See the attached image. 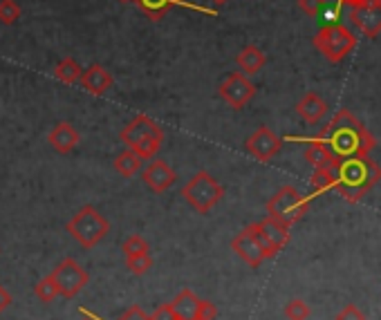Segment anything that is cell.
I'll return each mask as SVG.
<instances>
[{
	"mask_svg": "<svg viewBox=\"0 0 381 320\" xmlns=\"http://www.w3.org/2000/svg\"><path fill=\"white\" fill-rule=\"evenodd\" d=\"M316 139H321L328 146L334 161L355 155H370V150L377 146V139L370 134V130L345 108L328 121V126L316 134Z\"/></svg>",
	"mask_w": 381,
	"mask_h": 320,
	"instance_id": "1",
	"label": "cell"
},
{
	"mask_svg": "<svg viewBox=\"0 0 381 320\" xmlns=\"http://www.w3.org/2000/svg\"><path fill=\"white\" fill-rule=\"evenodd\" d=\"M334 177H337V191L345 202H361L379 181H381V166L370 155H355L341 161H334Z\"/></svg>",
	"mask_w": 381,
	"mask_h": 320,
	"instance_id": "2",
	"label": "cell"
},
{
	"mask_svg": "<svg viewBox=\"0 0 381 320\" xmlns=\"http://www.w3.org/2000/svg\"><path fill=\"white\" fill-rule=\"evenodd\" d=\"M66 231L70 233L72 240H76L83 249H93L99 242L108 235L110 231V222L105 220L99 208L95 206H83L74 213V215L68 220Z\"/></svg>",
	"mask_w": 381,
	"mask_h": 320,
	"instance_id": "3",
	"label": "cell"
},
{
	"mask_svg": "<svg viewBox=\"0 0 381 320\" xmlns=\"http://www.w3.org/2000/svg\"><path fill=\"white\" fill-rule=\"evenodd\" d=\"M182 197H184L187 204L195 213L209 215V213L222 202L224 186L209 171H200L184 184V188H182Z\"/></svg>",
	"mask_w": 381,
	"mask_h": 320,
	"instance_id": "4",
	"label": "cell"
},
{
	"mask_svg": "<svg viewBox=\"0 0 381 320\" xmlns=\"http://www.w3.org/2000/svg\"><path fill=\"white\" fill-rule=\"evenodd\" d=\"M312 43L330 63H341V60L348 58V54H353V50L357 48V36L353 34L350 27L341 23H330L318 29Z\"/></svg>",
	"mask_w": 381,
	"mask_h": 320,
	"instance_id": "5",
	"label": "cell"
},
{
	"mask_svg": "<svg viewBox=\"0 0 381 320\" xmlns=\"http://www.w3.org/2000/svg\"><path fill=\"white\" fill-rule=\"evenodd\" d=\"M308 208H310V197L301 195L294 186H283L267 202V215L292 228L296 222H301L308 215Z\"/></svg>",
	"mask_w": 381,
	"mask_h": 320,
	"instance_id": "6",
	"label": "cell"
},
{
	"mask_svg": "<svg viewBox=\"0 0 381 320\" xmlns=\"http://www.w3.org/2000/svg\"><path fill=\"white\" fill-rule=\"evenodd\" d=\"M249 228H251L256 242L261 245V249H263L267 260L276 257L285 249L287 242H289V226L281 224L278 220H273L269 215L263 222L249 224Z\"/></svg>",
	"mask_w": 381,
	"mask_h": 320,
	"instance_id": "7",
	"label": "cell"
},
{
	"mask_svg": "<svg viewBox=\"0 0 381 320\" xmlns=\"http://www.w3.org/2000/svg\"><path fill=\"white\" fill-rule=\"evenodd\" d=\"M52 280L56 282L58 287V296H63V298H74V296H79L83 289L88 287V271L74 260V257H66V260H61L54 271L50 273Z\"/></svg>",
	"mask_w": 381,
	"mask_h": 320,
	"instance_id": "8",
	"label": "cell"
},
{
	"mask_svg": "<svg viewBox=\"0 0 381 320\" xmlns=\"http://www.w3.org/2000/svg\"><path fill=\"white\" fill-rule=\"evenodd\" d=\"M220 99L234 110H242L245 105L256 97V85L249 81L247 74L242 72H231L218 87Z\"/></svg>",
	"mask_w": 381,
	"mask_h": 320,
	"instance_id": "9",
	"label": "cell"
},
{
	"mask_svg": "<svg viewBox=\"0 0 381 320\" xmlns=\"http://www.w3.org/2000/svg\"><path fill=\"white\" fill-rule=\"evenodd\" d=\"M135 5L140 7V11L152 23H160L173 7H187V9H193V11L207 14V16H218V9L195 5V3H189V0H135Z\"/></svg>",
	"mask_w": 381,
	"mask_h": 320,
	"instance_id": "10",
	"label": "cell"
},
{
	"mask_svg": "<svg viewBox=\"0 0 381 320\" xmlns=\"http://www.w3.org/2000/svg\"><path fill=\"white\" fill-rule=\"evenodd\" d=\"M247 152L254 157V159H258V161H269L271 157H276L278 152H281V148H283V139L281 137L273 132L271 128H267V126H261L258 128L249 139H247Z\"/></svg>",
	"mask_w": 381,
	"mask_h": 320,
	"instance_id": "11",
	"label": "cell"
},
{
	"mask_svg": "<svg viewBox=\"0 0 381 320\" xmlns=\"http://www.w3.org/2000/svg\"><path fill=\"white\" fill-rule=\"evenodd\" d=\"M231 249L236 251V255L240 257V260L245 262V265H249L251 269H258V267H261V265L267 260L265 253H263V249H261V245L256 242V238H254V233H251L249 226L242 228V231L231 240Z\"/></svg>",
	"mask_w": 381,
	"mask_h": 320,
	"instance_id": "12",
	"label": "cell"
},
{
	"mask_svg": "<svg viewBox=\"0 0 381 320\" xmlns=\"http://www.w3.org/2000/svg\"><path fill=\"white\" fill-rule=\"evenodd\" d=\"M146 137H164L162 126L157 124V121H152L150 117H146V114H137L119 132V139H121V144H124L126 148L132 146L135 142L146 139Z\"/></svg>",
	"mask_w": 381,
	"mask_h": 320,
	"instance_id": "13",
	"label": "cell"
},
{
	"mask_svg": "<svg viewBox=\"0 0 381 320\" xmlns=\"http://www.w3.org/2000/svg\"><path fill=\"white\" fill-rule=\"evenodd\" d=\"M350 18H353L363 36L377 38L381 34V0H370L368 5L353 9Z\"/></svg>",
	"mask_w": 381,
	"mask_h": 320,
	"instance_id": "14",
	"label": "cell"
},
{
	"mask_svg": "<svg viewBox=\"0 0 381 320\" xmlns=\"http://www.w3.org/2000/svg\"><path fill=\"white\" fill-rule=\"evenodd\" d=\"M142 179L152 193H164L177 181V173L166 161L155 159L146 166V171L142 173Z\"/></svg>",
	"mask_w": 381,
	"mask_h": 320,
	"instance_id": "15",
	"label": "cell"
},
{
	"mask_svg": "<svg viewBox=\"0 0 381 320\" xmlns=\"http://www.w3.org/2000/svg\"><path fill=\"white\" fill-rule=\"evenodd\" d=\"M48 144L52 146L54 152L58 155H70V152L81 144V134L70 121H58L56 126H52L48 134Z\"/></svg>",
	"mask_w": 381,
	"mask_h": 320,
	"instance_id": "16",
	"label": "cell"
},
{
	"mask_svg": "<svg viewBox=\"0 0 381 320\" xmlns=\"http://www.w3.org/2000/svg\"><path fill=\"white\" fill-rule=\"evenodd\" d=\"M81 87L85 90V92L95 95V97H103L108 90L113 87L115 79L108 68H103L101 63H93L88 70L81 72V79H79Z\"/></svg>",
	"mask_w": 381,
	"mask_h": 320,
	"instance_id": "17",
	"label": "cell"
},
{
	"mask_svg": "<svg viewBox=\"0 0 381 320\" xmlns=\"http://www.w3.org/2000/svg\"><path fill=\"white\" fill-rule=\"evenodd\" d=\"M330 110V105L328 101L321 97V95H316V92H308V95H303V99L296 103V114L305 121V124H318Z\"/></svg>",
	"mask_w": 381,
	"mask_h": 320,
	"instance_id": "18",
	"label": "cell"
},
{
	"mask_svg": "<svg viewBox=\"0 0 381 320\" xmlns=\"http://www.w3.org/2000/svg\"><path fill=\"white\" fill-rule=\"evenodd\" d=\"M289 139H296V142H310L308 150H305V161H308L312 169H332L334 166V157L330 155L328 146L316 139V137H289Z\"/></svg>",
	"mask_w": 381,
	"mask_h": 320,
	"instance_id": "19",
	"label": "cell"
},
{
	"mask_svg": "<svg viewBox=\"0 0 381 320\" xmlns=\"http://www.w3.org/2000/svg\"><path fill=\"white\" fill-rule=\"evenodd\" d=\"M236 63L242 70V74L254 76L265 68L267 56L261 48H258V45H247V48H242L240 54L236 56Z\"/></svg>",
	"mask_w": 381,
	"mask_h": 320,
	"instance_id": "20",
	"label": "cell"
},
{
	"mask_svg": "<svg viewBox=\"0 0 381 320\" xmlns=\"http://www.w3.org/2000/svg\"><path fill=\"white\" fill-rule=\"evenodd\" d=\"M197 302H200V298L195 296L193 289H182V292L171 302L175 318L177 320H193L195 311H197Z\"/></svg>",
	"mask_w": 381,
	"mask_h": 320,
	"instance_id": "21",
	"label": "cell"
},
{
	"mask_svg": "<svg viewBox=\"0 0 381 320\" xmlns=\"http://www.w3.org/2000/svg\"><path fill=\"white\" fill-rule=\"evenodd\" d=\"M81 72H83V68L79 65V60H74L72 56H66L54 65V79L61 81L63 85H74V83H79Z\"/></svg>",
	"mask_w": 381,
	"mask_h": 320,
	"instance_id": "22",
	"label": "cell"
},
{
	"mask_svg": "<svg viewBox=\"0 0 381 320\" xmlns=\"http://www.w3.org/2000/svg\"><path fill=\"white\" fill-rule=\"evenodd\" d=\"M113 166H115V171H117L121 177L130 179V177H135L137 173H140V169H142V159L137 157L130 148H126L124 152H119V155L115 157Z\"/></svg>",
	"mask_w": 381,
	"mask_h": 320,
	"instance_id": "23",
	"label": "cell"
},
{
	"mask_svg": "<svg viewBox=\"0 0 381 320\" xmlns=\"http://www.w3.org/2000/svg\"><path fill=\"white\" fill-rule=\"evenodd\" d=\"M337 184V177H334V169H314L312 177H310V186H312V195H321L334 188Z\"/></svg>",
	"mask_w": 381,
	"mask_h": 320,
	"instance_id": "24",
	"label": "cell"
},
{
	"mask_svg": "<svg viewBox=\"0 0 381 320\" xmlns=\"http://www.w3.org/2000/svg\"><path fill=\"white\" fill-rule=\"evenodd\" d=\"M162 144H164V137H146V139H140L135 142L132 146H128L137 157L142 161L144 159H152L162 150Z\"/></svg>",
	"mask_w": 381,
	"mask_h": 320,
	"instance_id": "25",
	"label": "cell"
},
{
	"mask_svg": "<svg viewBox=\"0 0 381 320\" xmlns=\"http://www.w3.org/2000/svg\"><path fill=\"white\" fill-rule=\"evenodd\" d=\"M283 314H285L287 320H308L310 314H312V309H310V304L305 302V300L294 298V300H289V302L285 304Z\"/></svg>",
	"mask_w": 381,
	"mask_h": 320,
	"instance_id": "26",
	"label": "cell"
},
{
	"mask_svg": "<svg viewBox=\"0 0 381 320\" xmlns=\"http://www.w3.org/2000/svg\"><path fill=\"white\" fill-rule=\"evenodd\" d=\"M34 294H36V298L43 300V302H54V300L58 298V287H56V282L52 280V276H45L43 280H38V282L34 284Z\"/></svg>",
	"mask_w": 381,
	"mask_h": 320,
	"instance_id": "27",
	"label": "cell"
},
{
	"mask_svg": "<svg viewBox=\"0 0 381 320\" xmlns=\"http://www.w3.org/2000/svg\"><path fill=\"white\" fill-rule=\"evenodd\" d=\"M121 251H124L126 257H132V255H148V253H150V247H148V242H146L142 235H130V238L124 242Z\"/></svg>",
	"mask_w": 381,
	"mask_h": 320,
	"instance_id": "28",
	"label": "cell"
},
{
	"mask_svg": "<svg viewBox=\"0 0 381 320\" xmlns=\"http://www.w3.org/2000/svg\"><path fill=\"white\" fill-rule=\"evenodd\" d=\"M21 18V5L16 0H0V23L14 25Z\"/></svg>",
	"mask_w": 381,
	"mask_h": 320,
	"instance_id": "29",
	"label": "cell"
},
{
	"mask_svg": "<svg viewBox=\"0 0 381 320\" xmlns=\"http://www.w3.org/2000/svg\"><path fill=\"white\" fill-rule=\"evenodd\" d=\"M126 267L132 276H144L146 271L152 269V257L150 253L148 255H132V257H126Z\"/></svg>",
	"mask_w": 381,
	"mask_h": 320,
	"instance_id": "30",
	"label": "cell"
},
{
	"mask_svg": "<svg viewBox=\"0 0 381 320\" xmlns=\"http://www.w3.org/2000/svg\"><path fill=\"white\" fill-rule=\"evenodd\" d=\"M325 7V0H298V9L305 14V16H318Z\"/></svg>",
	"mask_w": 381,
	"mask_h": 320,
	"instance_id": "31",
	"label": "cell"
},
{
	"mask_svg": "<svg viewBox=\"0 0 381 320\" xmlns=\"http://www.w3.org/2000/svg\"><path fill=\"white\" fill-rule=\"evenodd\" d=\"M197 318H202V320H213L218 316V307L213 304L211 300H200L197 302V311H195Z\"/></svg>",
	"mask_w": 381,
	"mask_h": 320,
	"instance_id": "32",
	"label": "cell"
},
{
	"mask_svg": "<svg viewBox=\"0 0 381 320\" xmlns=\"http://www.w3.org/2000/svg\"><path fill=\"white\" fill-rule=\"evenodd\" d=\"M334 320H365V316L357 304H345V307L334 316Z\"/></svg>",
	"mask_w": 381,
	"mask_h": 320,
	"instance_id": "33",
	"label": "cell"
},
{
	"mask_svg": "<svg viewBox=\"0 0 381 320\" xmlns=\"http://www.w3.org/2000/svg\"><path fill=\"white\" fill-rule=\"evenodd\" d=\"M148 320H177V318L173 314L171 302H166V304H160V307L148 316Z\"/></svg>",
	"mask_w": 381,
	"mask_h": 320,
	"instance_id": "34",
	"label": "cell"
},
{
	"mask_svg": "<svg viewBox=\"0 0 381 320\" xmlns=\"http://www.w3.org/2000/svg\"><path fill=\"white\" fill-rule=\"evenodd\" d=\"M119 320H148V316L142 311L140 304H132V307H130L124 316H121Z\"/></svg>",
	"mask_w": 381,
	"mask_h": 320,
	"instance_id": "35",
	"label": "cell"
},
{
	"mask_svg": "<svg viewBox=\"0 0 381 320\" xmlns=\"http://www.w3.org/2000/svg\"><path fill=\"white\" fill-rule=\"evenodd\" d=\"M9 304H11V294L3 284H0V314H3L5 309H9Z\"/></svg>",
	"mask_w": 381,
	"mask_h": 320,
	"instance_id": "36",
	"label": "cell"
},
{
	"mask_svg": "<svg viewBox=\"0 0 381 320\" xmlns=\"http://www.w3.org/2000/svg\"><path fill=\"white\" fill-rule=\"evenodd\" d=\"M341 5H345V7H350V9H359V7H363V5H368L370 0H339Z\"/></svg>",
	"mask_w": 381,
	"mask_h": 320,
	"instance_id": "37",
	"label": "cell"
},
{
	"mask_svg": "<svg viewBox=\"0 0 381 320\" xmlns=\"http://www.w3.org/2000/svg\"><path fill=\"white\" fill-rule=\"evenodd\" d=\"M81 320H99L97 316H93L90 311H85V309H81Z\"/></svg>",
	"mask_w": 381,
	"mask_h": 320,
	"instance_id": "38",
	"label": "cell"
},
{
	"mask_svg": "<svg viewBox=\"0 0 381 320\" xmlns=\"http://www.w3.org/2000/svg\"><path fill=\"white\" fill-rule=\"evenodd\" d=\"M211 3L216 5V7H222V5H226V3H229V0H211Z\"/></svg>",
	"mask_w": 381,
	"mask_h": 320,
	"instance_id": "39",
	"label": "cell"
},
{
	"mask_svg": "<svg viewBox=\"0 0 381 320\" xmlns=\"http://www.w3.org/2000/svg\"><path fill=\"white\" fill-rule=\"evenodd\" d=\"M119 3H124V5H128V3H135V0H119Z\"/></svg>",
	"mask_w": 381,
	"mask_h": 320,
	"instance_id": "40",
	"label": "cell"
},
{
	"mask_svg": "<svg viewBox=\"0 0 381 320\" xmlns=\"http://www.w3.org/2000/svg\"><path fill=\"white\" fill-rule=\"evenodd\" d=\"M193 320H202V318H197V316H195V318H193Z\"/></svg>",
	"mask_w": 381,
	"mask_h": 320,
	"instance_id": "41",
	"label": "cell"
}]
</instances>
